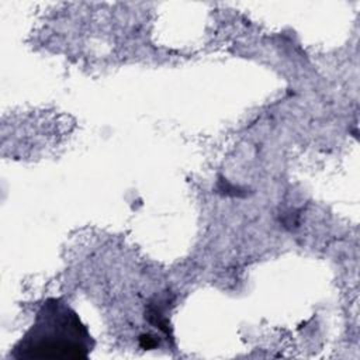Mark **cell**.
I'll return each mask as SVG.
<instances>
[{"instance_id": "6da1fadb", "label": "cell", "mask_w": 360, "mask_h": 360, "mask_svg": "<svg viewBox=\"0 0 360 360\" xmlns=\"http://www.w3.org/2000/svg\"><path fill=\"white\" fill-rule=\"evenodd\" d=\"M94 340L77 312L60 298H48L14 346V359H86Z\"/></svg>"}]
</instances>
